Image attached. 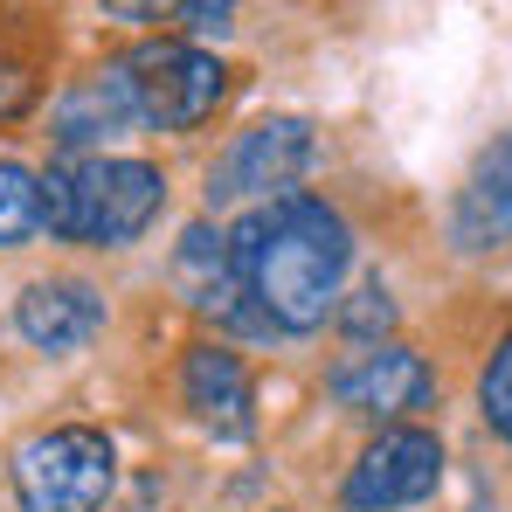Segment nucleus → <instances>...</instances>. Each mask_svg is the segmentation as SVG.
I'll use <instances>...</instances> for the list:
<instances>
[{
    "label": "nucleus",
    "instance_id": "obj_6",
    "mask_svg": "<svg viewBox=\"0 0 512 512\" xmlns=\"http://www.w3.org/2000/svg\"><path fill=\"white\" fill-rule=\"evenodd\" d=\"M429 388L436 381H429L423 353H409V346H360L333 374V402L353 409V416H374V423H388L402 409H423Z\"/></svg>",
    "mask_w": 512,
    "mask_h": 512
},
{
    "label": "nucleus",
    "instance_id": "obj_9",
    "mask_svg": "<svg viewBox=\"0 0 512 512\" xmlns=\"http://www.w3.org/2000/svg\"><path fill=\"white\" fill-rule=\"evenodd\" d=\"M180 388H187V409L215 436H250V374L229 346H194L180 367Z\"/></svg>",
    "mask_w": 512,
    "mask_h": 512
},
{
    "label": "nucleus",
    "instance_id": "obj_2",
    "mask_svg": "<svg viewBox=\"0 0 512 512\" xmlns=\"http://www.w3.org/2000/svg\"><path fill=\"white\" fill-rule=\"evenodd\" d=\"M167 201V180L146 160H104V153H63L42 173V215L63 243L118 250L132 243Z\"/></svg>",
    "mask_w": 512,
    "mask_h": 512
},
{
    "label": "nucleus",
    "instance_id": "obj_11",
    "mask_svg": "<svg viewBox=\"0 0 512 512\" xmlns=\"http://www.w3.org/2000/svg\"><path fill=\"white\" fill-rule=\"evenodd\" d=\"M42 229H49V215H42V173L0 160V243L21 250V243H35Z\"/></svg>",
    "mask_w": 512,
    "mask_h": 512
},
{
    "label": "nucleus",
    "instance_id": "obj_1",
    "mask_svg": "<svg viewBox=\"0 0 512 512\" xmlns=\"http://www.w3.org/2000/svg\"><path fill=\"white\" fill-rule=\"evenodd\" d=\"M236 277L250 291L263 333H319L340 305V277L353 263L346 222L312 194H277L229 236Z\"/></svg>",
    "mask_w": 512,
    "mask_h": 512
},
{
    "label": "nucleus",
    "instance_id": "obj_13",
    "mask_svg": "<svg viewBox=\"0 0 512 512\" xmlns=\"http://www.w3.org/2000/svg\"><path fill=\"white\" fill-rule=\"evenodd\" d=\"M478 208H492V222L499 229H512V139H499L485 160H478Z\"/></svg>",
    "mask_w": 512,
    "mask_h": 512
},
{
    "label": "nucleus",
    "instance_id": "obj_3",
    "mask_svg": "<svg viewBox=\"0 0 512 512\" xmlns=\"http://www.w3.org/2000/svg\"><path fill=\"white\" fill-rule=\"evenodd\" d=\"M118 478L111 436L104 429H42L14 450V499L21 512H104Z\"/></svg>",
    "mask_w": 512,
    "mask_h": 512
},
{
    "label": "nucleus",
    "instance_id": "obj_12",
    "mask_svg": "<svg viewBox=\"0 0 512 512\" xmlns=\"http://www.w3.org/2000/svg\"><path fill=\"white\" fill-rule=\"evenodd\" d=\"M104 7L118 21H180L194 35H222L236 14V0H104Z\"/></svg>",
    "mask_w": 512,
    "mask_h": 512
},
{
    "label": "nucleus",
    "instance_id": "obj_8",
    "mask_svg": "<svg viewBox=\"0 0 512 512\" xmlns=\"http://www.w3.org/2000/svg\"><path fill=\"white\" fill-rule=\"evenodd\" d=\"M14 326H21V340L42 346V353H70V346H84L90 333L104 326V298H97L90 284L49 277V284H28V291H21Z\"/></svg>",
    "mask_w": 512,
    "mask_h": 512
},
{
    "label": "nucleus",
    "instance_id": "obj_4",
    "mask_svg": "<svg viewBox=\"0 0 512 512\" xmlns=\"http://www.w3.org/2000/svg\"><path fill=\"white\" fill-rule=\"evenodd\" d=\"M125 77H132V97H139V118L146 125L187 132V125H201L222 104V77L229 70L208 49H194V42H146L125 63Z\"/></svg>",
    "mask_w": 512,
    "mask_h": 512
},
{
    "label": "nucleus",
    "instance_id": "obj_7",
    "mask_svg": "<svg viewBox=\"0 0 512 512\" xmlns=\"http://www.w3.org/2000/svg\"><path fill=\"white\" fill-rule=\"evenodd\" d=\"M312 160V132L305 118H263L256 132L236 139V153L215 167L208 201H236V194H284Z\"/></svg>",
    "mask_w": 512,
    "mask_h": 512
},
{
    "label": "nucleus",
    "instance_id": "obj_10",
    "mask_svg": "<svg viewBox=\"0 0 512 512\" xmlns=\"http://www.w3.org/2000/svg\"><path fill=\"white\" fill-rule=\"evenodd\" d=\"M139 118V97H132V77H125V63L118 70H97L84 84L63 97V111H56V125H63V146L77 153L90 139H111V132H125Z\"/></svg>",
    "mask_w": 512,
    "mask_h": 512
},
{
    "label": "nucleus",
    "instance_id": "obj_15",
    "mask_svg": "<svg viewBox=\"0 0 512 512\" xmlns=\"http://www.w3.org/2000/svg\"><path fill=\"white\" fill-rule=\"evenodd\" d=\"M367 326H388V291L381 284L360 291V305H353V333H367Z\"/></svg>",
    "mask_w": 512,
    "mask_h": 512
},
{
    "label": "nucleus",
    "instance_id": "obj_5",
    "mask_svg": "<svg viewBox=\"0 0 512 512\" xmlns=\"http://www.w3.org/2000/svg\"><path fill=\"white\" fill-rule=\"evenodd\" d=\"M443 478V443L429 429H381L360 464L346 471V512H395L423 506Z\"/></svg>",
    "mask_w": 512,
    "mask_h": 512
},
{
    "label": "nucleus",
    "instance_id": "obj_14",
    "mask_svg": "<svg viewBox=\"0 0 512 512\" xmlns=\"http://www.w3.org/2000/svg\"><path fill=\"white\" fill-rule=\"evenodd\" d=\"M478 402H485V423L512 443V340L492 353V367H485V381H478Z\"/></svg>",
    "mask_w": 512,
    "mask_h": 512
}]
</instances>
